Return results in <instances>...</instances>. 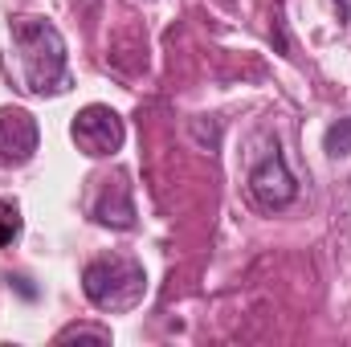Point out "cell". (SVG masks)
<instances>
[{
    "instance_id": "4",
    "label": "cell",
    "mask_w": 351,
    "mask_h": 347,
    "mask_svg": "<svg viewBox=\"0 0 351 347\" xmlns=\"http://www.w3.org/2000/svg\"><path fill=\"white\" fill-rule=\"evenodd\" d=\"M250 192H254V200H258L262 208H286V204L298 196V180L286 168L278 143H274V152L265 156L262 164L250 172Z\"/></svg>"
},
{
    "instance_id": "6",
    "label": "cell",
    "mask_w": 351,
    "mask_h": 347,
    "mask_svg": "<svg viewBox=\"0 0 351 347\" xmlns=\"http://www.w3.org/2000/svg\"><path fill=\"white\" fill-rule=\"evenodd\" d=\"M94 217H98L102 225H110V229H131V225H135V204H131L127 188H123V184H110V188L102 192Z\"/></svg>"
},
{
    "instance_id": "9",
    "label": "cell",
    "mask_w": 351,
    "mask_h": 347,
    "mask_svg": "<svg viewBox=\"0 0 351 347\" xmlns=\"http://www.w3.org/2000/svg\"><path fill=\"white\" fill-rule=\"evenodd\" d=\"M70 339H94V344H110V331H106V327H90V323H74V327L58 331V344H70Z\"/></svg>"
},
{
    "instance_id": "7",
    "label": "cell",
    "mask_w": 351,
    "mask_h": 347,
    "mask_svg": "<svg viewBox=\"0 0 351 347\" xmlns=\"http://www.w3.org/2000/svg\"><path fill=\"white\" fill-rule=\"evenodd\" d=\"M323 147H327V156H335V160H339V156H351V115L327 127Z\"/></svg>"
},
{
    "instance_id": "1",
    "label": "cell",
    "mask_w": 351,
    "mask_h": 347,
    "mask_svg": "<svg viewBox=\"0 0 351 347\" xmlns=\"http://www.w3.org/2000/svg\"><path fill=\"white\" fill-rule=\"evenodd\" d=\"M12 45L21 53V78L29 94H66L70 66H66V37L45 16H12L8 21Z\"/></svg>"
},
{
    "instance_id": "2",
    "label": "cell",
    "mask_w": 351,
    "mask_h": 347,
    "mask_svg": "<svg viewBox=\"0 0 351 347\" xmlns=\"http://www.w3.org/2000/svg\"><path fill=\"white\" fill-rule=\"evenodd\" d=\"M82 290L86 298L106 311V315H127L143 302L147 294V274L135 258H123V254H110V258H94L82 270Z\"/></svg>"
},
{
    "instance_id": "8",
    "label": "cell",
    "mask_w": 351,
    "mask_h": 347,
    "mask_svg": "<svg viewBox=\"0 0 351 347\" xmlns=\"http://www.w3.org/2000/svg\"><path fill=\"white\" fill-rule=\"evenodd\" d=\"M21 237V208L0 200V246H12Z\"/></svg>"
},
{
    "instance_id": "3",
    "label": "cell",
    "mask_w": 351,
    "mask_h": 347,
    "mask_svg": "<svg viewBox=\"0 0 351 347\" xmlns=\"http://www.w3.org/2000/svg\"><path fill=\"white\" fill-rule=\"evenodd\" d=\"M70 135H74V143H78L82 156L106 160V156H114V152L123 147L127 127H123L119 110H110V106H102V102H90V106H82V110L74 115Z\"/></svg>"
},
{
    "instance_id": "5",
    "label": "cell",
    "mask_w": 351,
    "mask_h": 347,
    "mask_svg": "<svg viewBox=\"0 0 351 347\" xmlns=\"http://www.w3.org/2000/svg\"><path fill=\"white\" fill-rule=\"evenodd\" d=\"M37 119L25 106H0V164H25L37 152Z\"/></svg>"
}]
</instances>
